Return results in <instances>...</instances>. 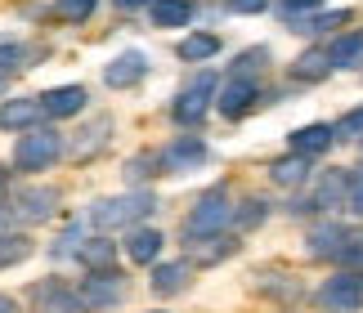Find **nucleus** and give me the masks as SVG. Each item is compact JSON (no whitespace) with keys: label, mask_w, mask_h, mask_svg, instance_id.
Segmentation results:
<instances>
[{"label":"nucleus","mask_w":363,"mask_h":313,"mask_svg":"<svg viewBox=\"0 0 363 313\" xmlns=\"http://www.w3.org/2000/svg\"><path fill=\"white\" fill-rule=\"evenodd\" d=\"M175 54H179L184 63H206V59H216V54H220V36H211V32H193V36L179 40Z\"/></svg>","instance_id":"nucleus-21"},{"label":"nucleus","mask_w":363,"mask_h":313,"mask_svg":"<svg viewBox=\"0 0 363 313\" xmlns=\"http://www.w3.org/2000/svg\"><path fill=\"white\" fill-rule=\"evenodd\" d=\"M162 233L157 229H135L130 241H125V255H130L135 264H157V255H162Z\"/></svg>","instance_id":"nucleus-20"},{"label":"nucleus","mask_w":363,"mask_h":313,"mask_svg":"<svg viewBox=\"0 0 363 313\" xmlns=\"http://www.w3.org/2000/svg\"><path fill=\"white\" fill-rule=\"evenodd\" d=\"M256 98H260V85L256 81L229 76L225 90H220V98H216V108H220V117H225V121H238V117H247V112L256 108Z\"/></svg>","instance_id":"nucleus-7"},{"label":"nucleus","mask_w":363,"mask_h":313,"mask_svg":"<svg viewBox=\"0 0 363 313\" xmlns=\"http://www.w3.org/2000/svg\"><path fill=\"white\" fill-rule=\"evenodd\" d=\"M332 54V67H359L363 63V32H345L328 45Z\"/></svg>","instance_id":"nucleus-22"},{"label":"nucleus","mask_w":363,"mask_h":313,"mask_svg":"<svg viewBox=\"0 0 363 313\" xmlns=\"http://www.w3.org/2000/svg\"><path fill=\"white\" fill-rule=\"evenodd\" d=\"M27 255H32V241L27 237H13V233L0 237V264H23Z\"/></svg>","instance_id":"nucleus-30"},{"label":"nucleus","mask_w":363,"mask_h":313,"mask_svg":"<svg viewBox=\"0 0 363 313\" xmlns=\"http://www.w3.org/2000/svg\"><path fill=\"white\" fill-rule=\"evenodd\" d=\"M193 18V0H152V27H184Z\"/></svg>","instance_id":"nucleus-24"},{"label":"nucleus","mask_w":363,"mask_h":313,"mask_svg":"<svg viewBox=\"0 0 363 313\" xmlns=\"http://www.w3.org/2000/svg\"><path fill=\"white\" fill-rule=\"evenodd\" d=\"M211 98H216V76L211 72H198L184 90H179V98H175V121L179 125H198L202 117H206V108H211Z\"/></svg>","instance_id":"nucleus-6"},{"label":"nucleus","mask_w":363,"mask_h":313,"mask_svg":"<svg viewBox=\"0 0 363 313\" xmlns=\"http://www.w3.org/2000/svg\"><path fill=\"white\" fill-rule=\"evenodd\" d=\"M152 193H121V197H99L90 210L94 229H130L144 215H152Z\"/></svg>","instance_id":"nucleus-1"},{"label":"nucleus","mask_w":363,"mask_h":313,"mask_svg":"<svg viewBox=\"0 0 363 313\" xmlns=\"http://www.w3.org/2000/svg\"><path fill=\"white\" fill-rule=\"evenodd\" d=\"M264 67H269V50H264V45H251V50H242L238 59H233V72H229V76H247V81H256Z\"/></svg>","instance_id":"nucleus-26"},{"label":"nucleus","mask_w":363,"mask_h":313,"mask_svg":"<svg viewBox=\"0 0 363 313\" xmlns=\"http://www.w3.org/2000/svg\"><path fill=\"white\" fill-rule=\"evenodd\" d=\"M305 241H310V255H314V260H337L341 246H345V229H341V224H318Z\"/></svg>","instance_id":"nucleus-19"},{"label":"nucleus","mask_w":363,"mask_h":313,"mask_svg":"<svg viewBox=\"0 0 363 313\" xmlns=\"http://www.w3.org/2000/svg\"><path fill=\"white\" fill-rule=\"evenodd\" d=\"M291 76L305 81V85H318V81H328L332 76V54L328 50H305L296 63H291Z\"/></svg>","instance_id":"nucleus-18"},{"label":"nucleus","mask_w":363,"mask_h":313,"mask_svg":"<svg viewBox=\"0 0 363 313\" xmlns=\"http://www.w3.org/2000/svg\"><path fill=\"white\" fill-rule=\"evenodd\" d=\"M332 144H337V125H328V121H314V125L291 130V152H301V156H318Z\"/></svg>","instance_id":"nucleus-13"},{"label":"nucleus","mask_w":363,"mask_h":313,"mask_svg":"<svg viewBox=\"0 0 363 313\" xmlns=\"http://www.w3.org/2000/svg\"><path fill=\"white\" fill-rule=\"evenodd\" d=\"M193 282V264L189 260H171L152 268V295H179Z\"/></svg>","instance_id":"nucleus-15"},{"label":"nucleus","mask_w":363,"mask_h":313,"mask_svg":"<svg viewBox=\"0 0 363 313\" xmlns=\"http://www.w3.org/2000/svg\"><path fill=\"white\" fill-rule=\"evenodd\" d=\"M9 202H13V215H18V220L45 224L54 210H59V193H54V188H18Z\"/></svg>","instance_id":"nucleus-9"},{"label":"nucleus","mask_w":363,"mask_h":313,"mask_svg":"<svg viewBox=\"0 0 363 313\" xmlns=\"http://www.w3.org/2000/svg\"><path fill=\"white\" fill-rule=\"evenodd\" d=\"M337 260L363 273V233H350V229H345V246H341V255H337Z\"/></svg>","instance_id":"nucleus-33"},{"label":"nucleus","mask_w":363,"mask_h":313,"mask_svg":"<svg viewBox=\"0 0 363 313\" xmlns=\"http://www.w3.org/2000/svg\"><path fill=\"white\" fill-rule=\"evenodd\" d=\"M113 260H117V246L108 237L81 241V264H86V268H113Z\"/></svg>","instance_id":"nucleus-25"},{"label":"nucleus","mask_w":363,"mask_h":313,"mask_svg":"<svg viewBox=\"0 0 363 313\" xmlns=\"http://www.w3.org/2000/svg\"><path fill=\"white\" fill-rule=\"evenodd\" d=\"M229 9L233 13H264V9H269V0H229Z\"/></svg>","instance_id":"nucleus-36"},{"label":"nucleus","mask_w":363,"mask_h":313,"mask_svg":"<svg viewBox=\"0 0 363 313\" xmlns=\"http://www.w3.org/2000/svg\"><path fill=\"white\" fill-rule=\"evenodd\" d=\"M337 139H363V108H350L337 121Z\"/></svg>","instance_id":"nucleus-34"},{"label":"nucleus","mask_w":363,"mask_h":313,"mask_svg":"<svg viewBox=\"0 0 363 313\" xmlns=\"http://www.w3.org/2000/svg\"><path fill=\"white\" fill-rule=\"evenodd\" d=\"M94 5H99V0H59L54 13H59L63 23H86L90 13H94Z\"/></svg>","instance_id":"nucleus-31"},{"label":"nucleus","mask_w":363,"mask_h":313,"mask_svg":"<svg viewBox=\"0 0 363 313\" xmlns=\"http://www.w3.org/2000/svg\"><path fill=\"white\" fill-rule=\"evenodd\" d=\"M189 251H193V260H202V264H220L225 255L238 251V241L225 237V233H198V237H189Z\"/></svg>","instance_id":"nucleus-16"},{"label":"nucleus","mask_w":363,"mask_h":313,"mask_svg":"<svg viewBox=\"0 0 363 313\" xmlns=\"http://www.w3.org/2000/svg\"><path fill=\"white\" fill-rule=\"evenodd\" d=\"M318 305H323V313H359L363 309V273L345 268V273L328 278L318 287Z\"/></svg>","instance_id":"nucleus-3"},{"label":"nucleus","mask_w":363,"mask_h":313,"mask_svg":"<svg viewBox=\"0 0 363 313\" xmlns=\"http://www.w3.org/2000/svg\"><path fill=\"white\" fill-rule=\"evenodd\" d=\"M318 5H323V0H283V5H278V18H283L291 32H296V27L310 18V13H318Z\"/></svg>","instance_id":"nucleus-28"},{"label":"nucleus","mask_w":363,"mask_h":313,"mask_svg":"<svg viewBox=\"0 0 363 313\" xmlns=\"http://www.w3.org/2000/svg\"><path fill=\"white\" fill-rule=\"evenodd\" d=\"M27 67V45L18 36H0V76H13Z\"/></svg>","instance_id":"nucleus-27"},{"label":"nucleus","mask_w":363,"mask_h":313,"mask_svg":"<svg viewBox=\"0 0 363 313\" xmlns=\"http://www.w3.org/2000/svg\"><path fill=\"white\" fill-rule=\"evenodd\" d=\"M269 179L278 183V188H301V183L310 179V156H301V152L278 156V161L269 166Z\"/></svg>","instance_id":"nucleus-17"},{"label":"nucleus","mask_w":363,"mask_h":313,"mask_svg":"<svg viewBox=\"0 0 363 313\" xmlns=\"http://www.w3.org/2000/svg\"><path fill=\"white\" fill-rule=\"evenodd\" d=\"M59 152H63V139L54 130H45V125H32V135H23L18 148H13V166L36 175V170H50L59 161Z\"/></svg>","instance_id":"nucleus-2"},{"label":"nucleus","mask_w":363,"mask_h":313,"mask_svg":"<svg viewBox=\"0 0 363 313\" xmlns=\"http://www.w3.org/2000/svg\"><path fill=\"white\" fill-rule=\"evenodd\" d=\"M81 305H86L90 313H108V309H117L125 300V278L113 273V268H94V273L81 282Z\"/></svg>","instance_id":"nucleus-5"},{"label":"nucleus","mask_w":363,"mask_h":313,"mask_svg":"<svg viewBox=\"0 0 363 313\" xmlns=\"http://www.w3.org/2000/svg\"><path fill=\"white\" fill-rule=\"evenodd\" d=\"M157 161H162L166 175H184V170H193V166L206 161V144H202L198 135H179L175 144H166L157 152Z\"/></svg>","instance_id":"nucleus-8"},{"label":"nucleus","mask_w":363,"mask_h":313,"mask_svg":"<svg viewBox=\"0 0 363 313\" xmlns=\"http://www.w3.org/2000/svg\"><path fill=\"white\" fill-rule=\"evenodd\" d=\"M233 220H238L242 229H256V224L264 220V202H260V197H251V202H247L242 210H233Z\"/></svg>","instance_id":"nucleus-35"},{"label":"nucleus","mask_w":363,"mask_h":313,"mask_svg":"<svg viewBox=\"0 0 363 313\" xmlns=\"http://www.w3.org/2000/svg\"><path fill=\"white\" fill-rule=\"evenodd\" d=\"M113 5H117V9H125V13H130V9H144V5H152V0H113Z\"/></svg>","instance_id":"nucleus-37"},{"label":"nucleus","mask_w":363,"mask_h":313,"mask_svg":"<svg viewBox=\"0 0 363 313\" xmlns=\"http://www.w3.org/2000/svg\"><path fill=\"white\" fill-rule=\"evenodd\" d=\"M229 220H233L229 193H225V188H211V193H202L198 202H193V215H189V224H184V233H189V237H198V233H220Z\"/></svg>","instance_id":"nucleus-4"},{"label":"nucleus","mask_w":363,"mask_h":313,"mask_svg":"<svg viewBox=\"0 0 363 313\" xmlns=\"http://www.w3.org/2000/svg\"><path fill=\"white\" fill-rule=\"evenodd\" d=\"M5 188H9V183H5V166H0V202H5Z\"/></svg>","instance_id":"nucleus-39"},{"label":"nucleus","mask_w":363,"mask_h":313,"mask_svg":"<svg viewBox=\"0 0 363 313\" xmlns=\"http://www.w3.org/2000/svg\"><path fill=\"white\" fill-rule=\"evenodd\" d=\"M341 23H350V9H318L296 27V32H332V27H341Z\"/></svg>","instance_id":"nucleus-29"},{"label":"nucleus","mask_w":363,"mask_h":313,"mask_svg":"<svg viewBox=\"0 0 363 313\" xmlns=\"http://www.w3.org/2000/svg\"><path fill=\"white\" fill-rule=\"evenodd\" d=\"M0 313H18V305H13L9 295H0Z\"/></svg>","instance_id":"nucleus-38"},{"label":"nucleus","mask_w":363,"mask_h":313,"mask_svg":"<svg viewBox=\"0 0 363 313\" xmlns=\"http://www.w3.org/2000/svg\"><path fill=\"white\" fill-rule=\"evenodd\" d=\"M32 305H36V313H81V309H86L81 295L67 291L63 282H36V287H32Z\"/></svg>","instance_id":"nucleus-10"},{"label":"nucleus","mask_w":363,"mask_h":313,"mask_svg":"<svg viewBox=\"0 0 363 313\" xmlns=\"http://www.w3.org/2000/svg\"><path fill=\"white\" fill-rule=\"evenodd\" d=\"M345 206H350L354 215H363V166L345 170Z\"/></svg>","instance_id":"nucleus-32"},{"label":"nucleus","mask_w":363,"mask_h":313,"mask_svg":"<svg viewBox=\"0 0 363 313\" xmlns=\"http://www.w3.org/2000/svg\"><path fill=\"white\" fill-rule=\"evenodd\" d=\"M86 90L81 85H54V90L40 94V103H45V117H77L81 108H86Z\"/></svg>","instance_id":"nucleus-14"},{"label":"nucleus","mask_w":363,"mask_h":313,"mask_svg":"<svg viewBox=\"0 0 363 313\" xmlns=\"http://www.w3.org/2000/svg\"><path fill=\"white\" fill-rule=\"evenodd\" d=\"M144 76H148V59L139 50H125V54H117V59L104 67V81L113 85V90H130V85H139Z\"/></svg>","instance_id":"nucleus-11"},{"label":"nucleus","mask_w":363,"mask_h":313,"mask_svg":"<svg viewBox=\"0 0 363 313\" xmlns=\"http://www.w3.org/2000/svg\"><path fill=\"white\" fill-rule=\"evenodd\" d=\"M0 94H5V76H0Z\"/></svg>","instance_id":"nucleus-40"},{"label":"nucleus","mask_w":363,"mask_h":313,"mask_svg":"<svg viewBox=\"0 0 363 313\" xmlns=\"http://www.w3.org/2000/svg\"><path fill=\"white\" fill-rule=\"evenodd\" d=\"M40 117H45V103H40V94L0 103V130H32V125H40Z\"/></svg>","instance_id":"nucleus-12"},{"label":"nucleus","mask_w":363,"mask_h":313,"mask_svg":"<svg viewBox=\"0 0 363 313\" xmlns=\"http://www.w3.org/2000/svg\"><path fill=\"white\" fill-rule=\"evenodd\" d=\"M345 206V170H328L323 179H318V188H314V210H328V206Z\"/></svg>","instance_id":"nucleus-23"}]
</instances>
